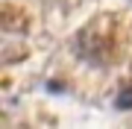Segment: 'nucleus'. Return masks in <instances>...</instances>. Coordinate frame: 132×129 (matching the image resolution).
<instances>
[{"mask_svg": "<svg viewBox=\"0 0 132 129\" xmlns=\"http://www.w3.org/2000/svg\"><path fill=\"white\" fill-rule=\"evenodd\" d=\"M114 109H120V111H129L132 109V82L118 91V97H114Z\"/></svg>", "mask_w": 132, "mask_h": 129, "instance_id": "1", "label": "nucleus"}]
</instances>
